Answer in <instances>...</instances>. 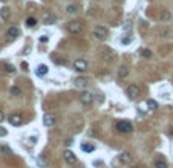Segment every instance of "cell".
Masks as SVG:
<instances>
[{
	"label": "cell",
	"instance_id": "28",
	"mask_svg": "<svg viewBox=\"0 0 173 168\" xmlns=\"http://www.w3.org/2000/svg\"><path fill=\"white\" fill-rule=\"evenodd\" d=\"M5 69H6V72H8V73H14L16 72V67L11 66V64H5Z\"/></svg>",
	"mask_w": 173,
	"mask_h": 168
},
{
	"label": "cell",
	"instance_id": "31",
	"mask_svg": "<svg viewBox=\"0 0 173 168\" xmlns=\"http://www.w3.org/2000/svg\"><path fill=\"white\" fill-rule=\"evenodd\" d=\"M6 134H8L6 129H3V127H0V136H6Z\"/></svg>",
	"mask_w": 173,
	"mask_h": 168
},
{
	"label": "cell",
	"instance_id": "17",
	"mask_svg": "<svg viewBox=\"0 0 173 168\" xmlns=\"http://www.w3.org/2000/svg\"><path fill=\"white\" fill-rule=\"evenodd\" d=\"M145 104H147V107L150 110H156L158 109V103L155 99H147V101H145Z\"/></svg>",
	"mask_w": 173,
	"mask_h": 168
},
{
	"label": "cell",
	"instance_id": "20",
	"mask_svg": "<svg viewBox=\"0 0 173 168\" xmlns=\"http://www.w3.org/2000/svg\"><path fill=\"white\" fill-rule=\"evenodd\" d=\"M155 168H167V162L162 159H156L155 160Z\"/></svg>",
	"mask_w": 173,
	"mask_h": 168
},
{
	"label": "cell",
	"instance_id": "14",
	"mask_svg": "<svg viewBox=\"0 0 173 168\" xmlns=\"http://www.w3.org/2000/svg\"><path fill=\"white\" fill-rule=\"evenodd\" d=\"M119 160H121L123 164H129L132 160V154L129 151H123L121 154H119Z\"/></svg>",
	"mask_w": 173,
	"mask_h": 168
},
{
	"label": "cell",
	"instance_id": "21",
	"mask_svg": "<svg viewBox=\"0 0 173 168\" xmlns=\"http://www.w3.org/2000/svg\"><path fill=\"white\" fill-rule=\"evenodd\" d=\"M161 35L164 38H170V37H173V31L172 29H162L161 31Z\"/></svg>",
	"mask_w": 173,
	"mask_h": 168
},
{
	"label": "cell",
	"instance_id": "9",
	"mask_svg": "<svg viewBox=\"0 0 173 168\" xmlns=\"http://www.w3.org/2000/svg\"><path fill=\"white\" fill-rule=\"evenodd\" d=\"M57 122V116L54 115V113H46V115L43 116V124L46 127H52V125H55Z\"/></svg>",
	"mask_w": 173,
	"mask_h": 168
},
{
	"label": "cell",
	"instance_id": "24",
	"mask_svg": "<svg viewBox=\"0 0 173 168\" xmlns=\"http://www.w3.org/2000/svg\"><path fill=\"white\" fill-rule=\"evenodd\" d=\"M55 22V17L54 15H46L44 17V25H52Z\"/></svg>",
	"mask_w": 173,
	"mask_h": 168
},
{
	"label": "cell",
	"instance_id": "6",
	"mask_svg": "<svg viewBox=\"0 0 173 168\" xmlns=\"http://www.w3.org/2000/svg\"><path fill=\"white\" fill-rule=\"evenodd\" d=\"M80 101H81L84 105H90L92 103H94V95H92L90 92L84 90V92L80 93Z\"/></svg>",
	"mask_w": 173,
	"mask_h": 168
},
{
	"label": "cell",
	"instance_id": "26",
	"mask_svg": "<svg viewBox=\"0 0 173 168\" xmlns=\"http://www.w3.org/2000/svg\"><path fill=\"white\" fill-rule=\"evenodd\" d=\"M141 57H144V58H150V57H152L150 49H141Z\"/></svg>",
	"mask_w": 173,
	"mask_h": 168
},
{
	"label": "cell",
	"instance_id": "2",
	"mask_svg": "<svg viewBox=\"0 0 173 168\" xmlns=\"http://www.w3.org/2000/svg\"><path fill=\"white\" fill-rule=\"evenodd\" d=\"M68 31L71 34H81L83 32V23L80 22V20H72V22L68 23Z\"/></svg>",
	"mask_w": 173,
	"mask_h": 168
},
{
	"label": "cell",
	"instance_id": "1",
	"mask_svg": "<svg viewBox=\"0 0 173 168\" xmlns=\"http://www.w3.org/2000/svg\"><path fill=\"white\" fill-rule=\"evenodd\" d=\"M115 127L119 133H132L133 131V125H132L130 121H118Z\"/></svg>",
	"mask_w": 173,
	"mask_h": 168
},
{
	"label": "cell",
	"instance_id": "33",
	"mask_svg": "<svg viewBox=\"0 0 173 168\" xmlns=\"http://www.w3.org/2000/svg\"><path fill=\"white\" fill-rule=\"evenodd\" d=\"M5 119V113H3V110H0V122Z\"/></svg>",
	"mask_w": 173,
	"mask_h": 168
},
{
	"label": "cell",
	"instance_id": "12",
	"mask_svg": "<svg viewBox=\"0 0 173 168\" xmlns=\"http://www.w3.org/2000/svg\"><path fill=\"white\" fill-rule=\"evenodd\" d=\"M6 35H8L9 40H16L20 35V29L17 28V26H11V28L8 29V32H6Z\"/></svg>",
	"mask_w": 173,
	"mask_h": 168
},
{
	"label": "cell",
	"instance_id": "23",
	"mask_svg": "<svg viewBox=\"0 0 173 168\" xmlns=\"http://www.w3.org/2000/svg\"><path fill=\"white\" fill-rule=\"evenodd\" d=\"M127 75H129V69H127V67H119V77L126 78Z\"/></svg>",
	"mask_w": 173,
	"mask_h": 168
},
{
	"label": "cell",
	"instance_id": "11",
	"mask_svg": "<svg viewBox=\"0 0 173 168\" xmlns=\"http://www.w3.org/2000/svg\"><path fill=\"white\" fill-rule=\"evenodd\" d=\"M63 156H64V160L68 162L69 165H74V164H77V156L74 153H72L71 150H66L64 153H63Z\"/></svg>",
	"mask_w": 173,
	"mask_h": 168
},
{
	"label": "cell",
	"instance_id": "10",
	"mask_svg": "<svg viewBox=\"0 0 173 168\" xmlns=\"http://www.w3.org/2000/svg\"><path fill=\"white\" fill-rule=\"evenodd\" d=\"M8 121H9V124L14 125V127H20V125L23 124V118H22V115H18V113L11 115V116L8 118Z\"/></svg>",
	"mask_w": 173,
	"mask_h": 168
},
{
	"label": "cell",
	"instance_id": "7",
	"mask_svg": "<svg viewBox=\"0 0 173 168\" xmlns=\"http://www.w3.org/2000/svg\"><path fill=\"white\" fill-rule=\"evenodd\" d=\"M89 83H90V79L86 78V77H78L74 79V86L77 89H86V87L89 86Z\"/></svg>",
	"mask_w": 173,
	"mask_h": 168
},
{
	"label": "cell",
	"instance_id": "35",
	"mask_svg": "<svg viewBox=\"0 0 173 168\" xmlns=\"http://www.w3.org/2000/svg\"><path fill=\"white\" fill-rule=\"evenodd\" d=\"M130 168H139V167H130Z\"/></svg>",
	"mask_w": 173,
	"mask_h": 168
},
{
	"label": "cell",
	"instance_id": "30",
	"mask_svg": "<svg viewBox=\"0 0 173 168\" xmlns=\"http://www.w3.org/2000/svg\"><path fill=\"white\" fill-rule=\"evenodd\" d=\"M130 41H132V38H130V37H126V38L121 40V43H123V44H129Z\"/></svg>",
	"mask_w": 173,
	"mask_h": 168
},
{
	"label": "cell",
	"instance_id": "3",
	"mask_svg": "<svg viewBox=\"0 0 173 168\" xmlns=\"http://www.w3.org/2000/svg\"><path fill=\"white\" fill-rule=\"evenodd\" d=\"M94 35H95L97 40L104 41V40L107 38V35H109L107 28H104V26H95V28H94Z\"/></svg>",
	"mask_w": 173,
	"mask_h": 168
},
{
	"label": "cell",
	"instance_id": "34",
	"mask_svg": "<svg viewBox=\"0 0 173 168\" xmlns=\"http://www.w3.org/2000/svg\"><path fill=\"white\" fill-rule=\"evenodd\" d=\"M72 142H74V139H72V138H71V139H68V141H66V145H71Z\"/></svg>",
	"mask_w": 173,
	"mask_h": 168
},
{
	"label": "cell",
	"instance_id": "8",
	"mask_svg": "<svg viewBox=\"0 0 173 168\" xmlns=\"http://www.w3.org/2000/svg\"><path fill=\"white\" fill-rule=\"evenodd\" d=\"M74 69L77 72H86V70H88V61L83 60V58L75 60V61H74Z\"/></svg>",
	"mask_w": 173,
	"mask_h": 168
},
{
	"label": "cell",
	"instance_id": "27",
	"mask_svg": "<svg viewBox=\"0 0 173 168\" xmlns=\"http://www.w3.org/2000/svg\"><path fill=\"white\" fill-rule=\"evenodd\" d=\"M77 11H78V6L77 5H69L68 6V12H69V14H75Z\"/></svg>",
	"mask_w": 173,
	"mask_h": 168
},
{
	"label": "cell",
	"instance_id": "18",
	"mask_svg": "<svg viewBox=\"0 0 173 168\" xmlns=\"http://www.w3.org/2000/svg\"><path fill=\"white\" fill-rule=\"evenodd\" d=\"M81 150H83L84 153H92V151L95 150V147H94V145H90V144H86V142H84V144L81 145Z\"/></svg>",
	"mask_w": 173,
	"mask_h": 168
},
{
	"label": "cell",
	"instance_id": "15",
	"mask_svg": "<svg viewBox=\"0 0 173 168\" xmlns=\"http://www.w3.org/2000/svg\"><path fill=\"white\" fill-rule=\"evenodd\" d=\"M9 15H11V11H9V8H2L0 9V20H3V22H6V20L9 18Z\"/></svg>",
	"mask_w": 173,
	"mask_h": 168
},
{
	"label": "cell",
	"instance_id": "4",
	"mask_svg": "<svg viewBox=\"0 0 173 168\" xmlns=\"http://www.w3.org/2000/svg\"><path fill=\"white\" fill-rule=\"evenodd\" d=\"M127 96L129 98H132V99H135V98H138L139 96V93H141V89H139V86L138 84H129V87H127Z\"/></svg>",
	"mask_w": 173,
	"mask_h": 168
},
{
	"label": "cell",
	"instance_id": "13",
	"mask_svg": "<svg viewBox=\"0 0 173 168\" xmlns=\"http://www.w3.org/2000/svg\"><path fill=\"white\" fill-rule=\"evenodd\" d=\"M159 20H161L162 23H169V22H172V12L167 11V9L161 11V14H159Z\"/></svg>",
	"mask_w": 173,
	"mask_h": 168
},
{
	"label": "cell",
	"instance_id": "29",
	"mask_svg": "<svg viewBox=\"0 0 173 168\" xmlns=\"http://www.w3.org/2000/svg\"><path fill=\"white\" fill-rule=\"evenodd\" d=\"M2 150H3V153H8V154H12V150L9 148V147H8V145H3V147H2Z\"/></svg>",
	"mask_w": 173,
	"mask_h": 168
},
{
	"label": "cell",
	"instance_id": "25",
	"mask_svg": "<svg viewBox=\"0 0 173 168\" xmlns=\"http://www.w3.org/2000/svg\"><path fill=\"white\" fill-rule=\"evenodd\" d=\"M11 95H16V96H20V95H22V90H20L18 89V87H11Z\"/></svg>",
	"mask_w": 173,
	"mask_h": 168
},
{
	"label": "cell",
	"instance_id": "19",
	"mask_svg": "<svg viewBox=\"0 0 173 168\" xmlns=\"http://www.w3.org/2000/svg\"><path fill=\"white\" fill-rule=\"evenodd\" d=\"M37 165L38 167H46L48 165V159H46V156H38L37 157Z\"/></svg>",
	"mask_w": 173,
	"mask_h": 168
},
{
	"label": "cell",
	"instance_id": "22",
	"mask_svg": "<svg viewBox=\"0 0 173 168\" xmlns=\"http://www.w3.org/2000/svg\"><path fill=\"white\" fill-rule=\"evenodd\" d=\"M26 25H28L29 28H32V26L37 25V20H35L34 17H29V18H26Z\"/></svg>",
	"mask_w": 173,
	"mask_h": 168
},
{
	"label": "cell",
	"instance_id": "16",
	"mask_svg": "<svg viewBox=\"0 0 173 168\" xmlns=\"http://www.w3.org/2000/svg\"><path fill=\"white\" fill-rule=\"evenodd\" d=\"M35 73H37L38 77H44L46 73H48V66H44V64L38 66V67H37V70H35Z\"/></svg>",
	"mask_w": 173,
	"mask_h": 168
},
{
	"label": "cell",
	"instance_id": "5",
	"mask_svg": "<svg viewBox=\"0 0 173 168\" xmlns=\"http://www.w3.org/2000/svg\"><path fill=\"white\" fill-rule=\"evenodd\" d=\"M100 55H101V58L104 60V61H112V60L115 58V52L110 48H103L101 51H100Z\"/></svg>",
	"mask_w": 173,
	"mask_h": 168
},
{
	"label": "cell",
	"instance_id": "32",
	"mask_svg": "<svg viewBox=\"0 0 173 168\" xmlns=\"http://www.w3.org/2000/svg\"><path fill=\"white\" fill-rule=\"evenodd\" d=\"M130 26H132L130 20H127V22H126V25H124V29H130Z\"/></svg>",
	"mask_w": 173,
	"mask_h": 168
}]
</instances>
